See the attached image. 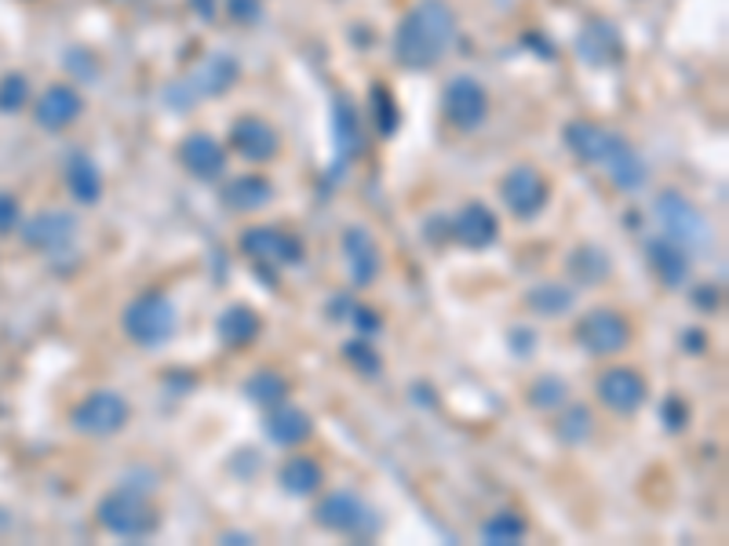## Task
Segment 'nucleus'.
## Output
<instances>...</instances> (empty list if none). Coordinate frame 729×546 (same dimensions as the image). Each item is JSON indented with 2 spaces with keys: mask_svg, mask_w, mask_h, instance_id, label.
Segmentation results:
<instances>
[{
  "mask_svg": "<svg viewBox=\"0 0 729 546\" xmlns=\"http://www.w3.org/2000/svg\"><path fill=\"white\" fill-rule=\"evenodd\" d=\"M456 40V15L445 0H416L394 34V59L405 70H434Z\"/></svg>",
  "mask_w": 729,
  "mask_h": 546,
  "instance_id": "f257e3e1",
  "label": "nucleus"
},
{
  "mask_svg": "<svg viewBox=\"0 0 729 546\" xmlns=\"http://www.w3.org/2000/svg\"><path fill=\"white\" fill-rule=\"evenodd\" d=\"M96 521L118 539H150L161 529V510L139 488H113L99 499Z\"/></svg>",
  "mask_w": 729,
  "mask_h": 546,
  "instance_id": "f03ea898",
  "label": "nucleus"
},
{
  "mask_svg": "<svg viewBox=\"0 0 729 546\" xmlns=\"http://www.w3.org/2000/svg\"><path fill=\"white\" fill-rule=\"evenodd\" d=\"M314 521L318 529H325L332 535H347V539H364V543L376 539L383 532V518L376 513V507L364 502L358 492H347V488L325 492L314 507Z\"/></svg>",
  "mask_w": 729,
  "mask_h": 546,
  "instance_id": "7ed1b4c3",
  "label": "nucleus"
},
{
  "mask_svg": "<svg viewBox=\"0 0 729 546\" xmlns=\"http://www.w3.org/2000/svg\"><path fill=\"white\" fill-rule=\"evenodd\" d=\"M121 328L124 335L143 346V350H153V346H164L180 328V310L175 302L164 296V291H143L135 296L121 313Z\"/></svg>",
  "mask_w": 729,
  "mask_h": 546,
  "instance_id": "20e7f679",
  "label": "nucleus"
},
{
  "mask_svg": "<svg viewBox=\"0 0 729 546\" xmlns=\"http://www.w3.org/2000/svg\"><path fill=\"white\" fill-rule=\"evenodd\" d=\"M653 212H656V219H660L664 237L675 240V245H682L690 256L712 245V223H707V215L690 201V197H682L679 190H664L660 197H656Z\"/></svg>",
  "mask_w": 729,
  "mask_h": 546,
  "instance_id": "39448f33",
  "label": "nucleus"
},
{
  "mask_svg": "<svg viewBox=\"0 0 729 546\" xmlns=\"http://www.w3.org/2000/svg\"><path fill=\"white\" fill-rule=\"evenodd\" d=\"M572 335L591 357H617L631 346V321L613 307H595L577 321Z\"/></svg>",
  "mask_w": 729,
  "mask_h": 546,
  "instance_id": "423d86ee",
  "label": "nucleus"
},
{
  "mask_svg": "<svg viewBox=\"0 0 729 546\" xmlns=\"http://www.w3.org/2000/svg\"><path fill=\"white\" fill-rule=\"evenodd\" d=\"M237 73L242 70H237V62L231 55H212V59H205L186 80L172 84V88L164 91V99L172 102V110H186L201 96H226V91L237 84Z\"/></svg>",
  "mask_w": 729,
  "mask_h": 546,
  "instance_id": "0eeeda50",
  "label": "nucleus"
},
{
  "mask_svg": "<svg viewBox=\"0 0 729 546\" xmlns=\"http://www.w3.org/2000/svg\"><path fill=\"white\" fill-rule=\"evenodd\" d=\"M237 245H242L245 256L252 259L263 273L304 262V240L285 234V229H277V226H252V229H245V234L237 237Z\"/></svg>",
  "mask_w": 729,
  "mask_h": 546,
  "instance_id": "6e6552de",
  "label": "nucleus"
},
{
  "mask_svg": "<svg viewBox=\"0 0 729 546\" xmlns=\"http://www.w3.org/2000/svg\"><path fill=\"white\" fill-rule=\"evenodd\" d=\"M595 390H598V401L620 419L639 415L642 405L650 401V383H645V375L639 369H631V364H613V369H606L598 375Z\"/></svg>",
  "mask_w": 729,
  "mask_h": 546,
  "instance_id": "1a4fd4ad",
  "label": "nucleus"
},
{
  "mask_svg": "<svg viewBox=\"0 0 729 546\" xmlns=\"http://www.w3.org/2000/svg\"><path fill=\"white\" fill-rule=\"evenodd\" d=\"M132 408L118 390H91L85 401L73 408V430L88 437H113L121 434L124 423H128Z\"/></svg>",
  "mask_w": 729,
  "mask_h": 546,
  "instance_id": "9d476101",
  "label": "nucleus"
},
{
  "mask_svg": "<svg viewBox=\"0 0 729 546\" xmlns=\"http://www.w3.org/2000/svg\"><path fill=\"white\" fill-rule=\"evenodd\" d=\"M499 197H504L510 215L529 223V219H536L547 208L551 186L533 164H518V167H510V172L504 175V183H499Z\"/></svg>",
  "mask_w": 729,
  "mask_h": 546,
  "instance_id": "9b49d317",
  "label": "nucleus"
},
{
  "mask_svg": "<svg viewBox=\"0 0 729 546\" xmlns=\"http://www.w3.org/2000/svg\"><path fill=\"white\" fill-rule=\"evenodd\" d=\"M561 135H566V146L572 150L577 161H583L588 167H602V172H606V167L613 164V157L628 146V139H620L617 132L602 128V124H595V121H569Z\"/></svg>",
  "mask_w": 729,
  "mask_h": 546,
  "instance_id": "f8f14e48",
  "label": "nucleus"
},
{
  "mask_svg": "<svg viewBox=\"0 0 729 546\" xmlns=\"http://www.w3.org/2000/svg\"><path fill=\"white\" fill-rule=\"evenodd\" d=\"M442 107H445V117H449V124H453V128H460V132L482 128L485 117H489L485 88L474 77H467V73H460V77H453L449 84H445Z\"/></svg>",
  "mask_w": 729,
  "mask_h": 546,
  "instance_id": "ddd939ff",
  "label": "nucleus"
},
{
  "mask_svg": "<svg viewBox=\"0 0 729 546\" xmlns=\"http://www.w3.org/2000/svg\"><path fill=\"white\" fill-rule=\"evenodd\" d=\"M343 259H347V273H350V285L354 288L376 285V277L383 273L380 240L372 237V229H364V226H347V229H343Z\"/></svg>",
  "mask_w": 729,
  "mask_h": 546,
  "instance_id": "4468645a",
  "label": "nucleus"
},
{
  "mask_svg": "<svg viewBox=\"0 0 729 546\" xmlns=\"http://www.w3.org/2000/svg\"><path fill=\"white\" fill-rule=\"evenodd\" d=\"M449 237L456 240V245H464V248H471V251H482L489 245H496V237H499L496 212L489 204H482V201L464 204L460 212L453 215Z\"/></svg>",
  "mask_w": 729,
  "mask_h": 546,
  "instance_id": "2eb2a0df",
  "label": "nucleus"
},
{
  "mask_svg": "<svg viewBox=\"0 0 729 546\" xmlns=\"http://www.w3.org/2000/svg\"><path fill=\"white\" fill-rule=\"evenodd\" d=\"M645 259H650L656 281H660L664 288L679 291V288L690 285L693 256L682 245H675V240H668V237H653L650 245H645Z\"/></svg>",
  "mask_w": 729,
  "mask_h": 546,
  "instance_id": "dca6fc26",
  "label": "nucleus"
},
{
  "mask_svg": "<svg viewBox=\"0 0 729 546\" xmlns=\"http://www.w3.org/2000/svg\"><path fill=\"white\" fill-rule=\"evenodd\" d=\"M231 146L245 157V161L267 164L281 153V135L274 124L263 117H242L231 128Z\"/></svg>",
  "mask_w": 729,
  "mask_h": 546,
  "instance_id": "f3484780",
  "label": "nucleus"
},
{
  "mask_svg": "<svg viewBox=\"0 0 729 546\" xmlns=\"http://www.w3.org/2000/svg\"><path fill=\"white\" fill-rule=\"evenodd\" d=\"M577 55L588 62V66H617L623 59L620 29L606 23V18H591L577 37Z\"/></svg>",
  "mask_w": 729,
  "mask_h": 546,
  "instance_id": "a211bd4d",
  "label": "nucleus"
},
{
  "mask_svg": "<svg viewBox=\"0 0 729 546\" xmlns=\"http://www.w3.org/2000/svg\"><path fill=\"white\" fill-rule=\"evenodd\" d=\"M180 161H183L186 172H190L194 178H201V183H215V178L226 172V150L205 132L186 135L183 146H180Z\"/></svg>",
  "mask_w": 729,
  "mask_h": 546,
  "instance_id": "6ab92c4d",
  "label": "nucleus"
},
{
  "mask_svg": "<svg viewBox=\"0 0 729 546\" xmlns=\"http://www.w3.org/2000/svg\"><path fill=\"white\" fill-rule=\"evenodd\" d=\"M314 434V419H310L304 408L281 401L274 408H267V437L274 440L277 448H296Z\"/></svg>",
  "mask_w": 729,
  "mask_h": 546,
  "instance_id": "aec40b11",
  "label": "nucleus"
},
{
  "mask_svg": "<svg viewBox=\"0 0 729 546\" xmlns=\"http://www.w3.org/2000/svg\"><path fill=\"white\" fill-rule=\"evenodd\" d=\"M259 332H263V321H259V313L248 307V302H231V307L215 318L219 343L231 346V350H245V346H252L259 339Z\"/></svg>",
  "mask_w": 729,
  "mask_h": 546,
  "instance_id": "412c9836",
  "label": "nucleus"
},
{
  "mask_svg": "<svg viewBox=\"0 0 729 546\" xmlns=\"http://www.w3.org/2000/svg\"><path fill=\"white\" fill-rule=\"evenodd\" d=\"M274 183L267 175H237L234 183H226L223 190V204L237 215H252L263 212V208L274 201Z\"/></svg>",
  "mask_w": 729,
  "mask_h": 546,
  "instance_id": "4be33fe9",
  "label": "nucleus"
},
{
  "mask_svg": "<svg viewBox=\"0 0 729 546\" xmlns=\"http://www.w3.org/2000/svg\"><path fill=\"white\" fill-rule=\"evenodd\" d=\"M81 110H85V102H81L77 91L66 88V84H55L37 102V124L48 132H62L81 117Z\"/></svg>",
  "mask_w": 729,
  "mask_h": 546,
  "instance_id": "5701e85b",
  "label": "nucleus"
},
{
  "mask_svg": "<svg viewBox=\"0 0 729 546\" xmlns=\"http://www.w3.org/2000/svg\"><path fill=\"white\" fill-rule=\"evenodd\" d=\"M277 481L288 496L307 499V496H318L321 485H325V467H321L314 456H292L281 463Z\"/></svg>",
  "mask_w": 729,
  "mask_h": 546,
  "instance_id": "b1692460",
  "label": "nucleus"
},
{
  "mask_svg": "<svg viewBox=\"0 0 729 546\" xmlns=\"http://www.w3.org/2000/svg\"><path fill=\"white\" fill-rule=\"evenodd\" d=\"M566 270L577 285L595 288V285H606V281L613 277V259L602 245H580L577 251H569Z\"/></svg>",
  "mask_w": 729,
  "mask_h": 546,
  "instance_id": "393cba45",
  "label": "nucleus"
},
{
  "mask_svg": "<svg viewBox=\"0 0 729 546\" xmlns=\"http://www.w3.org/2000/svg\"><path fill=\"white\" fill-rule=\"evenodd\" d=\"M73 234H77V219H73L70 212H45L37 215L34 223H26V240L34 248H66Z\"/></svg>",
  "mask_w": 729,
  "mask_h": 546,
  "instance_id": "a878e982",
  "label": "nucleus"
},
{
  "mask_svg": "<svg viewBox=\"0 0 729 546\" xmlns=\"http://www.w3.org/2000/svg\"><path fill=\"white\" fill-rule=\"evenodd\" d=\"M526 307L536 313V318H566V313L577 307V291L561 281H540L526 291Z\"/></svg>",
  "mask_w": 729,
  "mask_h": 546,
  "instance_id": "bb28decb",
  "label": "nucleus"
},
{
  "mask_svg": "<svg viewBox=\"0 0 729 546\" xmlns=\"http://www.w3.org/2000/svg\"><path fill=\"white\" fill-rule=\"evenodd\" d=\"M332 132H336V153H339V167H343L361 153V117L347 96L336 99V110H332Z\"/></svg>",
  "mask_w": 729,
  "mask_h": 546,
  "instance_id": "cd10ccee",
  "label": "nucleus"
},
{
  "mask_svg": "<svg viewBox=\"0 0 729 546\" xmlns=\"http://www.w3.org/2000/svg\"><path fill=\"white\" fill-rule=\"evenodd\" d=\"M66 186L77 204H96L102 197V172L88 153H73L66 161Z\"/></svg>",
  "mask_w": 729,
  "mask_h": 546,
  "instance_id": "c85d7f7f",
  "label": "nucleus"
},
{
  "mask_svg": "<svg viewBox=\"0 0 729 546\" xmlns=\"http://www.w3.org/2000/svg\"><path fill=\"white\" fill-rule=\"evenodd\" d=\"M242 394L259 408H274L288 397V380L285 375H277L274 369H259L242 383Z\"/></svg>",
  "mask_w": 729,
  "mask_h": 546,
  "instance_id": "c756f323",
  "label": "nucleus"
},
{
  "mask_svg": "<svg viewBox=\"0 0 729 546\" xmlns=\"http://www.w3.org/2000/svg\"><path fill=\"white\" fill-rule=\"evenodd\" d=\"M526 532H529V521L518 510H496L493 518L482 524V532L478 535L493 546H504V543H522Z\"/></svg>",
  "mask_w": 729,
  "mask_h": 546,
  "instance_id": "7c9ffc66",
  "label": "nucleus"
},
{
  "mask_svg": "<svg viewBox=\"0 0 729 546\" xmlns=\"http://www.w3.org/2000/svg\"><path fill=\"white\" fill-rule=\"evenodd\" d=\"M555 434H558L561 445H569V448L588 445L591 434H595V419H591V412L583 405H569L566 412L558 415Z\"/></svg>",
  "mask_w": 729,
  "mask_h": 546,
  "instance_id": "2f4dec72",
  "label": "nucleus"
},
{
  "mask_svg": "<svg viewBox=\"0 0 729 546\" xmlns=\"http://www.w3.org/2000/svg\"><path fill=\"white\" fill-rule=\"evenodd\" d=\"M572 397L569 383L558 380V375H540V380L529 386V405L536 408V412H555Z\"/></svg>",
  "mask_w": 729,
  "mask_h": 546,
  "instance_id": "473e14b6",
  "label": "nucleus"
},
{
  "mask_svg": "<svg viewBox=\"0 0 729 546\" xmlns=\"http://www.w3.org/2000/svg\"><path fill=\"white\" fill-rule=\"evenodd\" d=\"M343 357H347V361H350L361 375H369V380H376L380 369H383V361H380L376 346L369 343V335H361V339H350L347 346H343Z\"/></svg>",
  "mask_w": 729,
  "mask_h": 546,
  "instance_id": "72a5a7b5",
  "label": "nucleus"
},
{
  "mask_svg": "<svg viewBox=\"0 0 729 546\" xmlns=\"http://www.w3.org/2000/svg\"><path fill=\"white\" fill-rule=\"evenodd\" d=\"M372 113H376V128L380 135L398 132V102L387 88H372Z\"/></svg>",
  "mask_w": 729,
  "mask_h": 546,
  "instance_id": "f704fd0d",
  "label": "nucleus"
},
{
  "mask_svg": "<svg viewBox=\"0 0 729 546\" xmlns=\"http://www.w3.org/2000/svg\"><path fill=\"white\" fill-rule=\"evenodd\" d=\"M29 99V84L23 73H8L4 80H0V110L12 113V110H23Z\"/></svg>",
  "mask_w": 729,
  "mask_h": 546,
  "instance_id": "c9c22d12",
  "label": "nucleus"
},
{
  "mask_svg": "<svg viewBox=\"0 0 729 546\" xmlns=\"http://www.w3.org/2000/svg\"><path fill=\"white\" fill-rule=\"evenodd\" d=\"M660 419H664V426L675 434V430H682L685 423H690V408H685V401L679 394H668L660 401Z\"/></svg>",
  "mask_w": 729,
  "mask_h": 546,
  "instance_id": "e433bc0d",
  "label": "nucleus"
},
{
  "mask_svg": "<svg viewBox=\"0 0 729 546\" xmlns=\"http://www.w3.org/2000/svg\"><path fill=\"white\" fill-rule=\"evenodd\" d=\"M350 318H354V324H358V328H361L364 335H376V332H380V324H383V321H380V313L372 310V307H354Z\"/></svg>",
  "mask_w": 729,
  "mask_h": 546,
  "instance_id": "4c0bfd02",
  "label": "nucleus"
},
{
  "mask_svg": "<svg viewBox=\"0 0 729 546\" xmlns=\"http://www.w3.org/2000/svg\"><path fill=\"white\" fill-rule=\"evenodd\" d=\"M18 223V201L12 194H0V234H8Z\"/></svg>",
  "mask_w": 729,
  "mask_h": 546,
  "instance_id": "58836bf2",
  "label": "nucleus"
},
{
  "mask_svg": "<svg viewBox=\"0 0 729 546\" xmlns=\"http://www.w3.org/2000/svg\"><path fill=\"white\" fill-rule=\"evenodd\" d=\"M259 0H231V15L237 18V23H256L259 18Z\"/></svg>",
  "mask_w": 729,
  "mask_h": 546,
  "instance_id": "ea45409f",
  "label": "nucleus"
},
{
  "mask_svg": "<svg viewBox=\"0 0 729 546\" xmlns=\"http://www.w3.org/2000/svg\"><path fill=\"white\" fill-rule=\"evenodd\" d=\"M682 346H690L693 353H701L704 350V332H685L682 335Z\"/></svg>",
  "mask_w": 729,
  "mask_h": 546,
  "instance_id": "a19ab883",
  "label": "nucleus"
},
{
  "mask_svg": "<svg viewBox=\"0 0 729 546\" xmlns=\"http://www.w3.org/2000/svg\"><path fill=\"white\" fill-rule=\"evenodd\" d=\"M226 543H252V535H237V532H231V535H223Z\"/></svg>",
  "mask_w": 729,
  "mask_h": 546,
  "instance_id": "79ce46f5",
  "label": "nucleus"
}]
</instances>
